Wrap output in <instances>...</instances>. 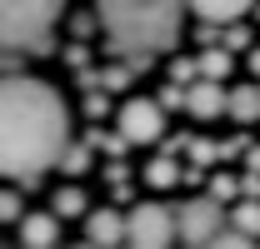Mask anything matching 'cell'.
<instances>
[{"mask_svg": "<svg viewBox=\"0 0 260 249\" xmlns=\"http://www.w3.org/2000/svg\"><path fill=\"white\" fill-rule=\"evenodd\" d=\"M55 239H60V215H25L20 219V244L50 249Z\"/></svg>", "mask_w": 260, "mask_h": 249, "instance_id": "9c48e42d", "label": "cell"}, {"mask_svg": "<svg viewBox=\"0 0 260 249\" xmlns=\"http://www.w3.org/2000/svg\"><path fill=\"white\" fill-rule=\"evenodd\" d=\"M250 70H255V75H260V45H255V50H250Z\"/></svg>", "mask_w": 260, "mask_h": 249, "instance_id": "d4e9b609", "label": "cell"}, {"mask_svg": "<svg viewBox=\"0 0 260 249\" xmlns=\"http://www.w3.org/2000/svg\"><path fill=\"white\" fill-rule=\"evenodd\" d=\"M100 20V15H95ZM95 20H90V15H75V20H70V30H75V40H85V35L95 30Z\"/></svg>", "mask_w": 260, "mask_h": 249, "instance_id": "603a6c76", "label": "cell"}, {"mask_svg": "<svg viewBox=\"0 0 260 249\" xmlns=\"http://www.w3.org/2000/svg\"><path fill=\"white\" fill-rule=\"evenodd\" d=\"M105 110H110V100H105V95H85V115H90V120H100Z\"/></svg>", "mask_w": 260, "mask_h": 249, "instance_id": "7402d4cb", "label": "cell"}, {"mask_svg": "<svg viewBox=\"0 0 260 249\" xmlns=\"http://www.w3.org/2000/svg\"><path fill=\"white\" fill-rule=\"evenodd\" d=\"M235 189H245V180H235V175H215L210 180V194L215 199H235Z\"/></svg>", "mask_w": 260, "mask_h": 249, "instance_id": "ac0fdd59", "label": "cell"}, {"mask_svg": "<svg viewBox=\"0 0 260 249\" xmlns=\"http://www.w3.org/2000/svg\"><path fill=\"white\" fill-rule=\"evenodd\" d=\"M85 239H90V244H120V239H125V215H115V210H90Z\"/></svg>", "mask_w": 260, "mask_h": 249, "instance_id": "ba28073f", "label": "cell"}, {"mask_svg": "<svg viewBox=\"0 0 260 249\" xmlns=\"http://www.w3.org/2000/svg\"><path fill=\"white\" fill-rule=\"evenodd\" d=\"M130 75H135V65H105V70H100V85H105V90H125Z\"/></svg>", "mask_w": 260, "mask_h": 249, "instance_id": "e0dca14e", "label": "cell"}, {"mask_svg": "<svg viewBox=\"0 0 260 249\" xmlns=\"http://www.w3.org/2000/svg\"><path fill=\"white\" fill-rule=\"evenodd\" d=\"M0 215L10 219V224H20V219H25V210H20V194H15V189H5V199H0Z\"/></svg>", "mask_w": 260, "mask_h": 249, "instance_id": "ffe728a7", "label": "cell"}, {"mask_svg": "<svg viewBox=\"0 0 260 249\" xmlns=\"http://www.w3.org/2000/svg\"><path fill=\"white\" fill-rule=\"evenodd\" d=\"M145 180L155 189H175L180 185V170H175V159H150V164H145Z\"/></svg>", "mask_w": 260, "mask_h": 249, "instance_id": "7c38bea8", "label": "cell"}, {"mask_svg": "<svg viewBox=\"0 0 260 249\" xmlns=\"http://www.w3.org/2000/svg\"><path fill=\"white\" fill-rule=\"evenodd\" d=\"M180 239L185 244H220V234H225V199H215V194H200V199H185L180 210Z\"/></svg>", "mask_w": 260, "mask_h": 249, "instance_id": "5b68a950", "label": "cell"}, {"mask_svg": "<svg viewBox=\"0 0 260 249\" xmlns=\"http://www.w3.org/2000/svg\"><path fill=\"white\" fill-rule=\"evenodd\" d=\"M65 0H0V35L5 50H45L50 25L60 20Z\"/></svg>", "mask_w": 260, "mask_h": 249, "instance_id": "3957f363", "label": "cell"}, {"mask_svg": "<svg viewBox=\"0 0 260 249\" xmlns=\"http://www.w3.org/2000/svg\"><path fill=\"white\" fill-rule=\"evenodd\" d=\"M180 234V215L165 210V204H135L125 215V244H140V249H165L170 239Z\"/></svg>", "mask_w": 260, "mask_h": 249, "instance_id": "277c9868", "label": "cell"}, {"mask_svg": "<svg viewBox=\"0 0 260 249\" xmlns=\"http://www.w3.org/2000/svg\"><path fill=\"white\" fill-rule=\"evenodd\" d=\"M185 110H190L195 120H215V115H225V110H230V95L220 90V80L205 75V80H195V85H190V105H185Z\"/></svg>", "mask_w": 260, "mask_h": 249, "instance_id": "52a82bcc", "label": "cell"}, {"mask_svg": "<svg viewBox=\"0 0 260 249\" xmlns=\"http://www.w3.org/2000/svg\"><path fill=\"white\" fill-rule=\"evenodd\" d=\"M230 224H235V229H245V234H260V199H245V204H235Z\"/></svg>", "mask_w": 260, "mask_h": 249, "instance_id": "5bb4252c", "label": "cell"}, {"mask_svg": "<svg viewBox=\"0 0 260 249\" xmlns=\"http://www.w3.org/2000/svg\"><path fill=\"white\" fill-rule=\"evenodd\" d=\"M230 120H240V124L260 120V90H250V85H235V90H230Z\"/></svg>", "mask_w": 260, "mask_h": 249, "instance_id": "8fae6325", "label": "cell"}, {"mask_svg": "<svg viewBox=\"0 0 260 249\" xmlns=\"http://www.w3.org/2000/svg\"><path fill=\"white\" fill-rule=\"evenodd\" d=\"M55 215H85V189L80 185L55 189Z\"/></svg>", "mask_w": 260, "mask_h": 249, "instance_id": "4fadbf2b", "label": "cell"}, {"mask_svg": "<svg viewBox=\"0 0 260 249\" xmlns=\"http://www.w3.org/2000/svg\"><path fill=\"white\" fill-rule=\"evenodd\" d=\"M225 50H250V25H225Z\"/></svg>", "mask_w": 260, "mask_h": 249, "instance_id": "d6986e66", "label": "cell"}, {"mask_svg": "<svg viewBox=\"0 0 260 249\" xmlns=\"http://www.w3.org/2000/svg\"><path fill=\"white\" fill-rule=\"evenodd\" d=\"M70 150V110L55 85L35 75H5L0 85V170L10 180H40Z\"/></svg>", "mask_w": 260, "mask_h": 249, "instance_id": "6da1fadb", "label": "cell"}, {"mask_svg": "<svg viewBox=\"0 0 260 249\" xmlns=\"http://www.w3.org/2000/svg\"><path fill=\"white\" fill-rule=\"evenodd\" d=\"M200 75L225 80V75H230V50H205V55H200Z\"/></svg>", "mask_w": 260, "mask_h": 249, "instance_id": "9a60e30c", "label": "cell"}, {"mask_svg": "<svg viewBox=\"0 0 260 249\" xmlns=\"http://www.w3.org/2000/svg\"><path fill=\"white\" fill-rule=\"evenodd\" d=\"M185 0H95L100 30L125 55H160L180 40Z\"/></svg>", "mask_w": 260, "mask_h": 249, "instance_id": "7a4b0ae2", "label": "cell"}, {"mask_svg": "<svg viewBox=\"0 0 260 249\" xmlns=\"http://www.w3.org/2000/svg\"><path fill=\"white\" fill-rule=\"evenodd\" d=\"M85 164H90V140H80V145H70L60 159V170L65 175H85Z\"/></svg>", "mask_w": 260, "mask_h": 249, "instance_id": "2e32d148", "label": "cell"}, {"mask_svg": "<svg viewBox=\"0 0 260 249\" xmlns=\"http://www.w3.org/2000/svg\"><path fill=\"white\" fill-rule=\"evenodd\" d=\"M120 135H125L130 145H150V140H160L165 135V105H160V95L155 100H125L120 105Z\"/></svg>", "mask_w": 260, "mask_h": 249, "instance_id": "8992f818", "label": "cell"}, {"mask_svg": "<svg viewBox=\"0 0 260 249\" xmlns=\"http://www.w3.org/2000/svg\"><path fill=\"white\" fill-rule=\"evenodd\" d=\"M195 65H200V60H175V70H170V75H175L180 85H195Z\"/></svg>", "mask_w": 260, "mask_h": 249, "instance_id": "44dd1931", "label": "cell"}, {"mask_svg": "<svg viewBox=\"0 0 260 249\" xmlns=\"http://www.w3.org/2000/svg\"><path fill=\"white\" fill-rule=\"evenodd\" d=\"M255 0H190V10L200 20H235V15H245Z\"/></svg>", "mask_w": 260, "mask_h": 249, "instance_id": "30bf717a", "label": "cell"}, {"mask_svg": "<svg viewBox=\"0 0 260 249\" xmlns=\"http://www.w3.org/2000/svg\"><path fill=\"white\" fill-rule=\"evenodd\" d=\"M245 145H250V140H225V145H220V155H225V159H235L240 150H245Z\"/></svg>", "mask_w": 260, "mask_h": 249, "instance_id": "cb8c5ba5", "label": "cell"}]
</instances>
